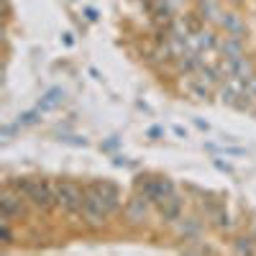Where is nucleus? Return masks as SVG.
Returning <instances> with one entry per match:
<instances>
[{
  "mask_svg": "<svg viewBox=\"0 0 256 256\" xmlns=\"http://www.w3.org/2000/svg\"><path fill=\"white\" fill-rule=\"evenodd\" d=\"M10 187L18 190L26 200H31L41 210H49L52 205H56V184L46 180H13Z\"/></svg>",
  "mask_w": 256,
  "mask_h": 256,
  "instance_id": "f257e3e1",
  "label": "nucleus"
},
{
  "mask_svg": "<svg viewBox=\"0 0 256 256\" xmlns=\"http://www.w3.org/2000/svg\"><path fill=\"white\" fill-rule=\"evenodd\" d=\"M84 198H88V192H84L80 184H74L70 180L56 182V205L62 210H67V212H82Z\"/></svg>",
  "mask_w": 256,
  "mask_h": 256,
  "instance_id": "f03ea898",
  "label": "nucleus"
},
{
  "mask_svg": "<svg viewBox=\"0 0 256 256\" xmlns=\"http://www.w3.org/2000/svg\"><path fill=\"white\" fill-rule=\"evenodd\" d=\"M136 187H138V195H144L148 202H154V205L174 192V184H172L169 177H138Z\"/></svg>",
  "mask_w": 256,
  "mask_h": 256,
  "instance_id": "7ed1b4c3",
  "label": "nucleus"
},
{
  "mask_svg": "<svg viewBox=\"0 0 256 256\" xmlns=\"http://www.w3.org/2000/svg\"><path fill=\"white\" fill-rule=\"evenodd\" d=\"M84 192H88V198H84V208H82V220L88 223L90 228H102L110 212L105 210V205L92 195L90 190H84Z\"/></svg>",
  "mask_w": 256,
  "mask_h": 256,
  "instance_id": "20e7f679",
  "label": "nucleus"
},
{
  "mask_svg": "<svg viewBox=\"0 0 256 256\" xmlns=\"http://www.w3.org/2000/svg\"><path fill=\"white\" fill-rule=\"evenodd\" d=\"M92 195L105 205V210L108 212H116L118 208H120V190L113 184V182H108V180H100V182H92L90 187H88Z\"/></svg>",
  "mask_w": 256,
  "mask_h": 256,
  "instance_id": "39448f33",
  "label": "nucleus"
},
{
  "mask_svg": "<svg viewBox=\"0 0 256 256\" xmlns=\"http://www.w3.org/2000/svg\"><path fill=\"white\" fill-rule=\"evenodd\" d=\"M20 198L24 195L13 187L3 190V195H0V212H3L6 218H20L24 216V200Z\"/></svg>",
  "mask_w": 256,
  "mask_h": 256,
  "instance_id": "423d86ee",
  "label": "nucleus"
},
{
  "mask_svg": "<svg viewBox=\"0 0 256 256\" xmlns=\"http://www.w3.org/2000/svg\"><path fill=\"white\" fill-rule=\"evenodd\" d=\"M123 212H126V220H128V223H131V226H138V223L146 220L148 200H146L144 195H138V198H134V200H128L126 208H123Z\"/></svg>",
  "mask_w": 256,
  "mask_h": 256,
  "instance_id": "0eeeda50",
  "label": "nucleus"
},
{
  "mask_svg": "<svg viewBox=\"0 0 256 256\" xmlns=\"http://www.w3.org/2000/svg\"><path fill=\"white\" fill-rule=\"evenodd\" d=\"M156 208H159L162 220L172 223V220H177V218H180V212H182V198L177 195V192H172L169 198L159 200V202H156Z\"/></svg>",
  "mask_w": 256,
  "mask_h": 256,
  "instance_id": "6e6552de",
  "label": "nucleus"
},
{
  "mask_svg": "<svg viewBox=\"0 0 256 256\" xmlns=\"http://www.w3.org/2000/svg\"><path fill=\"white\" fill-rule=\"evenodd\" d=\"M218 49H220V56H226V59H238V56H244L241 38H236V36H226L220 44H218Z\"/></svg>",
  "mask_w": 256,
  "mask_h": 256,
  "instance_id": "1a4fd4ad",
  "label": "nucleus"
},
{
  "mask_svg": "<svg viewBox=\"0 0 256 256\" xmlns=\"http://www.w3.org/2000/svg\"><path fill=\"white\" fill-rule=\"evenodd\" d=\"M220 26L226 28V36H236L241 38L246 34V26L241 24V18L238 16H233V13H223L220 16Z\"/></svg>",
  "mask_w": 256,
  "mask_h": 256,
  "instance_id": "9d476101",
  "label": "nucleus"
},
{
  "mask_svg": "<svg viewBox=\"0 0 256 256\" xmlns=\"http://www.w3.org/2000/svg\"><path fill=\"white\" fill-rule=\"evenodd\" d=\"M251 74H256L254 72V62L251 59H246V56H238V59H233V64H230V77H238V80H248Z\"/></svg>",
  "mask_w": 256,
  "mask_h": 256,
  "instance_id": "9b49d317",
  "label": "nucleus"
},
{
  "mask_svg": "<svg viewBox=\"0 0 256 256\" xmlns=\"http://www.w3.org/2000/svg\"><path fill=\"white\" fill-rule=\"evenodd\" d=\"M62 102H64V92H62L59 88H52L49 92H44V98L38 100V110H41V113L54 110V108H59Z\"/></svg>",
  "mask_w": 256,
  "mask_h": 256,
  "instance_id": "f8f14e48",
  "label": "nucleus"
},
{
  "mask_svg": "<svg viewBox=\"0 0 256 256\" xmlns=\"http://www.w3.org/2000/svg\"><path fill=\"white\" fill-rule=\"evenodd\" d=\"M200 233V223L195 220V218H184L182 223H180V236L184 238V241H190V238H195Z\"/></svg>",
  "mask_w": 256,
  "mask_h": 256,
  "instance_id": "ddd939ff",
  "label": "nucleus"
},
{
  "mask_svg": "<svg viewBox=\"0 0 256 256\" xmlns=\"http://www.w3.org/2000/svg\"><path fill=\"white\" fill-rule=\"evenodd\" d=\"M208 212H210L212 223H216L218 228H230V218H228L226 208H220V205H212V208H208Z\"/></svg>",
  "mask_w": 256,
  "mask_h": 256,
  "instance_id": "4468645a",
  "label": "nucleus"
},
{
  "mask_svg": "<svg viewBox=\"0 0 256 256\" xmlns=\"http://www.w3.org/2000/svg\"><path fill=\"white\" fill-rule=\"evenodd\" d=\"M180 24L184 26V31L192 36V34H198V31H202L205 26H202V16H198V13H190V16H184Z\"/></svg>",
  "mask_w": 256,
  "mask_h": 256,
  "instance_id": "2eb2a0df",
  "label": "nucleus"
},
{
  "mask_svg": "<svg viewBox=\"0 0 256 256\" xmlns=\"http://www.w3.org/2000/svg\"><path fill=\"white\" fill-rule=\"evenodd\" d=\"M198 3H200V10L205 13L202 18H218V20H220L223 13H220V8L216 6V0H198Z\"/></svg>",
  "mask_w": 256,
  "mask_h": 256,
  "instance_id": "dca6fc26",
  "label": "nucleus"
},
{
  "mask_svg": "<svg viewBox=\"0 0 256 256\" xmlns=\"http://www.w3.org/2000/svg\"><path fill=\"white\" fill-rule=\"evenodd\" d=\"M10 218H6L3 216V220H0V238H3V244L8 246V244H13V233H10Z\"/></svg>",
  "mask_w": 256,
  "mask_h": 256,
  "instance_id": "f3484780",
  "label": "nucleus"
},
{
  "mask_svg": "<svg viewBox=\"0 0 256 256\" xmlns=\"http://www.w3.org/2000/svg\"><path fill=\"white\" fill-rule=\"evenodd\" d=\"M38 113H41L38 108H36V110H28V113H20V116H18V126H34V123L38 120Z\"/></svg>",
  "mask_w": 256,
  "mask_h": 256,
  "instance_id": "a211bd4d",
  "label": "nucleus"
},
{
  "mask_svg": "<svg viewBox=\"0 0 256 256\" xmlns=\"http://www.w3.org/2000/svg\"><path fill=\"white\" fill-rule=\"evenodd\" d=\"M236 251H238V254H254L256 246L251 244V238H238V241H236Z\"/></svg>",
  "mask_w": 256,
  "mask_h": 256,
  "instance_id": "6ab92c4d",
  "label": "nucleus"
},
{
  "mask_svg": "<svg viewBox=\"0 0 256 256\" xmlns=\"http://www.w3.org/2000/svg\"><path fill=\"white\" fill-rule=\"evenodd\" d=\"M246 95H248L251 100H256V74H251V77L246 80Z\"/></svg>",
  "mask_w": 256,
  "mask_h": 256,
  "instance_id": "aec40b11",
  "label": "nucleus"
},
{
  "mask_svg": "<svg viewBox=\"0 0 256 256\" xmlns=\"http://www.w3.org/2000/svg\"><path fill=\"white\" fill-rule=\"evenodd\" d=\"M164 136V128H159V126H154V128H148V138H154V141H159Z\"/></svg>",
  "mask_w": 256,
  "mask_h": 256,
  "instance_id": "412c9836",
  "label": "nucleus"
},
{
  "mask_svg": "<svg viewBox=\"0 0 256 256\" xmlns=\"http://www.w3.org/2000/svg\"><path fill=\"white\" fill-rule=\"evenodd\" d=\"M174 134H177L180 138H187V131H184V128H182V126H174Z\"/></svg>",
  "mask_w": 256,
  "mask_h": 256,
  "instance_id": "4be33fe9",
  "label": "nucleus"
},
{
  "mask_svg": "<svg viewBox=\"0 0 256 256\" xmlns=\"http://www.w3.org/2000/svg\"><path fill=\"white\" fill-rule=\"evenodd\" d=\"M195 126H198V128H202V131H208V123H202L200 118H195Z\"/></svg>",
  "mask_w": 256,
  "mask_h": 256,
  "instance_id": "5701e85b",
  "label": "nucleus"
},
{
  "mask_svg": "<svg viewBox=\"0 0 256 256\" xmlns=\"http://www.w3.org/2000/svg\"><path fill=\"white\" fill-rule=\"evenodd\" d=\"M230 3H238V0H230Z\"/></svg>",
  "mask_w": 256,
  "mask_h": 256,
  "instance_id": "b1692460",
  "label": "nucleus"
}]
</instances>
